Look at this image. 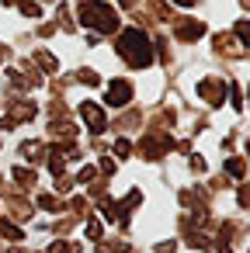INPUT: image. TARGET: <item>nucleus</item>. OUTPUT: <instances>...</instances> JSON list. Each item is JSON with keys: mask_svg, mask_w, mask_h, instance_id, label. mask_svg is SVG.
Masks as SVG:
<instances>
[{"mask_svg": "<svg viewBox=\"0 0 250 253\" xmlns=\"http://www.w3.org/2000/svg\"><path fill=\"white\" fill-rule=\"evenodd\" d=\"M118 49L125 52V59H129L132 66H146V63H150V45H146V39H143V32H139V28L125 32V35H122V42H118Z\"/></svg>", "mask_w": 250, "mask_h": 253, "instance_id": "1", "label": "nucleus"}, {"mask_svg": "<svg viewBox=\"0 0 250 253\" xmlns=\"http://www.w3.org/2000/svg\"><path fill=\"white\" fill-rule=\"evenodd\" d=\"M80 14H84V21H87V25H94V28H101V32H111V28L118 25L115 11H111L108 4H87Z\"/></svg>", "mask_w": 250, "mask_h": 253, "instance_id": "2", "label": "nucleus"}, {"mask_svg": "<svg viewBox=\"0 0 250 253\" xmlns=\"http://www.w3.org/2000/svg\"><path fill=\"white\" fill-rule=\"evenodd\" d=\"M129 94H132V90H129V84H111L108 101H111V104H125V101H129Z\"/></svg>", "mask_w": 250, "mask_h": 253, "instance_id": "3", "label": "nucleus"}, {"mask_svg": "<svg viewBox=\"0 0 250 253\" xmlns=\"http://www.w3.org/2000/svg\"><path fill=\"white\" fill-rule=\"evenodd\" d=\"M201 32H205V28H201L198 21H181V28H177V35H181V39H188V42H191V39H198Z\"/></svg>", "mask_w": 250, "mask_h": 253, "instance_id": "4", "label": "nucleus"}, {"mask_svg": "<svg viewBox=\"0 0 250 253\" xmlns=\"http://www.w3.org/2000/svg\"><path fill=\"white\" fill-rule=\"evenodd\" d=\"M84 118L94 125V132H101L104 128V118H101V111H98V104H84Z\"/></svg>", "mask_w": 250, "mask_h": 253, "instance_id": "5", "label": "nucleus"}, {"mask_svg": "<svg viewBox=\"0 0 250 253\" xmlns=\"http://www.w3.org/2000/svg\"><path fill=\"white\" fill-rule=\"evenodd\" d=\"M181 4H195V0H181Z\"/></svg>", "mask_w": 250, "mask_h": 253, "instance_id": "6", "label": "nucleus"}]
</instances>
